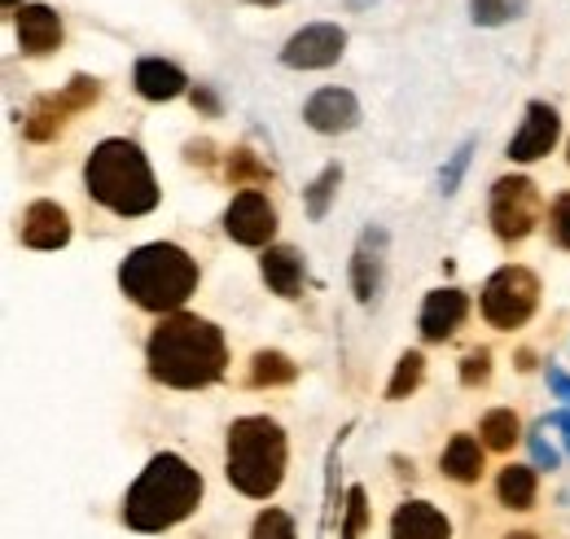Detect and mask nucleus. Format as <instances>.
<instances>
[{
	"label": "nucleus",
	"instance_id": "nucleus-14",
	"mask_svg": "<svg viewBox=\"0 0 570 539\" xmlns=\"http://www.w3.org/2000/svg\"><path fill=\"white\" fill-rule=\"evenodd\" d=\"M382 272H386V233L382 228H364L352 255V290L360 303H373L382 290Z\"/></svg>",
	"mask_w": 570,
	"mask_h": 539
},
{
	"label": "nucleus",
	"instance_id": "nucleus-17",
	"mask_svg": "<svg viewBox=\"0 0 570 539\" xmlns=\"http://www.w3.org/2000/svg\"><path fill=\"white\" fill-rule=\"evenodd\" d=\"M132 84H137V92L145 101H176L189 88L185 70L176 62H163V58H141L137 70H132Z\"/></svg>",
	"mask_w": 570,
	"mask_h": 539
},
{
	"label": "nucleus",
	"instance_id": "nucleus-22",
	"mask_svg": "<svg viewBox=\"0 0 570 539\" xmlns=\"http://www.w3.org/2000/svg\"><path fill=\"white\" fill-rule=\"evenodd\" d=\"M479 439L488 452H509L518 439H522V421L513 408H492L483 421H479Z\"/></svg>",
	"mask_w": 570,
	"mask_h": 539
},
{
	"label": "nucleus",
	"instance_id": "nucleus-36",
	"mask_svg": "<svg viewBox=\"0 0 570 539\" xmlns=\"http://www.w3.org/2000/svg\"><path fill=\"white\" fill-rule=\"evenodd\" d=\"M194 106H203V110H219V101H215V92H207V88H194Z\"/></svg>",
	"mask_w": 570,
	"mask_h": 539
},
{
	"label": "nucleus",
	"instance_id": "nucleus-21",
	"mask_svg": "<svg viewBox=\"0 0 570 539\" xmlns=\"http://www.w3.org/2000/svg\"><path fill=\"white\" fill-rule=\"evenodd\" d=\"M67 119H71V110H67V101L53 92V97H40V101L27 110L22 133H27V140H53V136L62 133Z\"/></svg>",
	"mask_w": 570,
	"mask_h": 539
},
{
	"label": "nucleus",
	"instance_id": "nucleus-16",
	"mask_svg": "<svg viewBox=\"0 0 570 539\" xmlns=\"http://www.w3.org/2000/svg\"><path fill=\"white\" fill-rule=\"evenodd\" d=\"M13 18H18V45H22V53L45 58V53H53L62 45V18L49 4H22Z\"/></svg>",
	"mask_w": 570,
	"mask_h": 539
},
{
	"label": "nucleus",
	"instance_id": "nucleus-18",
	"mask_svg": "<svg viewBox=\"0 0 570 539\" xmlns=\"http://www.w3.org/2000/svg\"><path fill=\"white\" fill-rule=\"evenodd\" d=\"M483 439H474V434H452L448 439V448H443V473L452 478V482H461V487H474L479 478H483Z\"/></svg>",
	"mask_w": 570,
	"mask_h": 539
},
{
	"label": "nucleus",
	"instance_id": "nucleus-3",
	"mask_svg": "<svg viewBox=\"0 0 570 539\" xmlns=\"http://www.w3.org/2000/svg\"><path fill=\"white\" fill-rule=\"evenodd\" d=\"M83 189L92 203H101L106 210L132 219V215H149L158 206V180L145 163L141 145L110 136L101 140L88 163H83Z\"/></svg>",
	"mask_w": 570,
	"mask_h": 539
},
{
	"label": "nucleus",
	"instance_id": "nucleus-13",
	"mask_svg": "<svg viewBox=\"0 0 570 539\" xmlns=\"http://www.w3.org/2000/svg\"><path fill=\"white\" fill-rule=\"evenodd\" d=\"M22 246L31 251H62L71 242V215L58 203H31L22 210V228H18Z\"/></svg>",
	"mask_w": 570,
	"mask_h": 539
},
{
	"label": "nucleus",
	"instance_id": "nucleus-39",
	"mask_svg": "<svg viewBox=\"0 0 570 539\" xmlns=\"http://www.w3.org/2000/svg\"><path fill=\"white\" fill-rule=\"evenodd\" d=\"M4 9H9V13H18V9H22V0H4Z\"/></svg>",
	"mask_w": 570,
	"mask_h": 539
},
{
	"label": "nucleus",
	"instance_id": "nucleus-38",
	"mask_svg": "<svg viewBox=\"0 0 570 539\" xmlns=\"http://www.w3.org/2000/svg\"><path fill=\"white\" fill-rule=\"evenodd\" d=\"M504 539H540V536H535V531H509Z\"/></svg>",
	"mask_w": 570,
	"mask_h": 539
},
{
	"label": "nucleus",
	"instance_id": "nucleus-27",
	"mask_svg": "<svg viewBox=\"0 0 570 539\" xmlns=\"http://www.w3.org/2000/svg\"><path fill=\"white\" fill-rule=\"evenodd\" d=\"M368 531V496L364 487H347V509H343V539H360Z\"/></svg>",
	"mask_w": 570,
	"mask_h": 539
},
{
	"label": "nucleus",
	"instance_id": "nucleus-29",
	"mask_svg": "<svg viewBox=\"0 0 570 539\" xmlns=\"http://www.w3.org/2000/svg\"><path fill=\"white\" fill-rule=\"evenodd\" d=\"M518 9H522V0H470V13L479 27H500V22L518 18Z\"/></svg>",
	"mask_w": 570,
	"mask_h": 539
},
{
	"label": "nucleus",
	"instance_id": "nucleus-33",
	"mask_svg": "<svg viewBox=\"0 0 570 539\" xmlns=\"http://www.w3.org/2000/svg\"><path fill=\"white\" fill-rule=\"evenodd\" d=\"M527 448H531V461H535V470H558V448H549L540 434H527Z\"/></svg>",
	"mask_w": 570,
	"mask_h": 539
},
{
	"label": "nucleus",
	"instance_id": "nucleus-12",
	"mask_svg": "<svg viewBox=\"0 0 570 539\" xmlns=\"http://www.w3.org/2000/svg\"><path fill=\"white\" fill-rule=\"evenodd\" d=\"M465 316H470L465 290H452V285L448 290H430L426 303H422V316H417V330H422L426 342H448L465 325Z\"/></svg>",
	"mask_w": 570,
	"mask_h": 539
},
{
	"label": "nucleus",
	"instance_id": "nucleus-10",
	"mask_svg": "<svg viewBox=\"0 0 570 539\" xmlns=\"http://www.w3.org/2000/svg\"><path fill=\"white\" fill-rule=\"evenodd\" d=\"M558 136H562V119H558V110H553L549 101H531V106H527L522 128H518L513 140H509V163H535V158L553 154Z\"/></svg>",
	"mask_w": 570,
	"mask_h": 539
},
{
	"label": "nucleus",
	"instance_id": "nucleus-11",
	"mask_svg": "<svg viewBox=\"0 0 570 539\" xmlns=\"http://www.w3.org/2000/svg\"><path fill=\"white\" fill-rule=\"evenodd\" d=\"M303 124L312 133H325V136H338V133H352L360 124V101L347 92V88H321L307 97L303 106Z\"/></svg>",
	"mask_w": 570,
	"mask_h": 539
},
{
	"label": "nucleus",
	"instance_id": "nucleus-20",
	"mask_svg": "<svg viewBox=\"0 0 570 539\" xmlns=\"http://www.w3.org/2000/svg\"><path fill=\"white\" fill-rule=\"evenodd\" d=\"M535 496H540V482H535V465H504L497 478V500L513 513H527L535 509Z\"/></svg>",
	"mask_w": 570,
	"mask_h": 539
},
{
	"label": "nucleus",
	"instance_id": "nucleus-32",
	"mask_svg": "<svg viewBox=\"0 0 570 539\" xmlns=\"http://www.w3.org/2000/svg\"><path fill=\"white\" fill-rule=\"evenodd\" d=\"M470 154H474V140H465L452 158H448V167L439 171V185H443V194H456V185H461V176H465V167H470Z\"/></svg>",
	"mask_w": 570,
	"mask_h": 539
},
{
	"label": "nucleus",
	"instance_id": "nucleus-1",
	"mask_svg": "<svg viewBox=\"0 0 570 539\" xmlns=\"http://www.w3.org/2000/svg\"><path fill=\"white\" fill-rule=\"evenodd\" d=\"M145 364H149V378L171 391H203L224 378L228 346L212 321L171 312L154 325V334L145 342Z\"/></svg>",
	"mask_w": 570,
	"mask_h": 539
},
{
	"label": "nucleus",
	"instance_id": "nucleus-40",
	"mask_svg": "<svg viewBox=\"0 0 570 539\" xmlns=\"http://www.w3.org/2000/svg\"><path fill=\"white\" fill-rule=\"evenodd\" d=\"M567 452H570V434H567Z\"/></svg>",
	"mask_w": 570,
	"mask_h": 539
},
{
	"label": "nucleus",
	"instance_id": "nucleus-28",
	"mask_svg": "<svg viewBox=\"0 0 570 539\" xmlns=\"http://www.w3.org/2000/svg\"><path fill=\"white\" fill-rule=\"evenodd\" d=\"M250 539H298L294 536V518L285 509H264L250 527Z\"/></svg>",
	"mask_w": 570,
	"mask_h": 539
},
{
	"label": "nucleus",
	"instance_id": "nucleus-34",
	"mask_svg": "<svg viewBox=\"0 0 570 539\" xmlns=\"http://www.w3.org/2000/svg\"><path fill=\"white\" fill-rule=\"evenodd\" d=\"M189 163H203V167H207V163H212V140H194V145H189Z\"/></svg>",
	"mask_w": 570,
	"mask_h": 539
},
{
	"label": "nucleus",
	"instance_id": "nucleus-6",
	"mask_svg": "<svg viewBox=\"0 0 570 539\" xmlns=\"http://www.w3.org/2000/svg\"><path fill=\"white\" fill-rule=\"evenodd\" d=\"M540 303V281L522 264H504L483 285V316L497 330H522Z\"/></svg>",
	"mask_w": 570,
	"mask_h": 539
},
{
	"label": "nucleus",
	"instance_id": "nucleus-35",
	"mask_svg": "<svg viewBox=\"0 0 570 539\" xmlns=\"http://www.w3.org/2000/svg\"><path fill=\"white\" fill-rule=\"evenodd\" d=\"M549 386H553L562 400H570V378L562 373V369H549Z\"/></svg>",
	"mask_w": 570,
	"mask_h": 539
},
{
	"label": "nucleus",
	"instance_id": "nucleus-26",
	"mask_svg": "<svg viewBox=\"0 0 570 539\" xmlns=\"http://www.w3.org/2000/svg\"><path fill=\"white\" fill-rule=\"evenodd\" d=\"M338 185H343V171H338V167H325V171L312 180V189H307V215H312V219H325V215H330V203H334Z\"/></svg>",
	"mask_w": 570,
	"mask_h": 539
},
{
	"label": "nucleus",
	"instance_id": "nucleus-24",
	"mask_svg": "<svg viewBox=\"0 0 570 539\" xmlns=\"http://www.w3.org/2000/svg\"><path fill=\"white\" fill-rule=\"evenodd\" d=\"M224 171H228V185H237V189H259V185L273 180V171L250 149H233L228 163H224Z\"/></svg>",
	"mask_w": 570,
	"mask_h": 539
},
{
	"label": "nucleus",
	"instance_id": "nucleus-5",
	"mask_svg": "<svg viewBox=\"0 0 570 539\" xmlns=\"http://www.w3.org/2000/svg\"><path fill=\"white\" fill-rule=\"evenodd\" d=\"M285 461H289V443L273 416H237L228 425L224 473L242 496L268 500L285 482Z\"/></svg>",
	"mask_w": 570,
	"mask_h": 539
},
{
	"label": "nucleus",
	"instance_id": "nucleus-8",
	"mask_svg": "<svg viewBox=\"0 0 570 539\" xmlns=\"http://www.w3.org/2000/svg\"><path fill=\"white\" fill-rule=\"evenodd\" d=\"M343 49H347V31H343V27H334V22H312V27H303V31H294V36L285 40L282 62L289 70H325L343 58Z\"/></svg>",
	"mask_w": 570,
	"mask_h": 539
},
{
	"label": "nucleus",
	"instance_id": "nucleus-19",
	"mask_svg": "<svg viewBox=\"0 0 570 539\" xmlns=\"http://www.w3.org/2000/svg\"><path fill=\"white\" fill-rule=\"evenodd\" d=\"M259 272H264V281H268L273 294L298 298V290H303V259H298L294 246H268L259 255Z\"/></svg>",
	"mask_w": 570,
	"mask_h": 539
},
{
	"label": "nucleus",
	"instance_id": "nucleus-37",
	"mask_svg": "<svg viewBox=\"0 0 570 539\" xmlns=\"http://www.w3.org/2000/svg\"><path fill=\"white\" fill-rule=\"evenodd\" d=\"M549 425H562L570 434V408H558V412H549Z\"/></svg>",
	"mask_w": 570,
	"mask_h": 539
},
{
	"label": "nucleus",
	"instance_id": "nucleus-25",
	"mask_svg": "<svg viewBox=\"0 0 570 539\" xmlns=\"http://www.w3.org/2000/svg\"><path fill=\"white\" fill-rule=\"evenodd\" d=\"M422 378H426L422 351H404L400 364H395V378H391V386H386V400H409V395L422 386Z\"/></svg>",
	"mask_w": 570,
	"mask_h": 539
},
{
	"label": "nucleus",
	"instance_id": "nucleus-2",
	"mask_svg": "<svg viewBox=\"0 0 570 539\" xmlns=\"http://www.w3.org/2000/svg\"><path fill=\"white\" fill-rule=\"evenodd\" d=\"M198 504H203V473L176 452H158V457H149L141 478L128 487L119 518L128 531L163 536V531L180 527L185 518H194Z\"/></svg>",
	"mask_w": 570,
	"mask_h": 539
},
{
	"label": "nucleus",
	"instance_id": "nucleus-23",
	"mask_svg": "<svg viewBox=\"0 0 570 539\" xmlns=\"http://www.w3.org/2000/svg\"><path fill=\"white\" fill-rule=\"evenodd\" d=\"M298 378V364L282 355V351H255V360H250V386H289Z\"/></svg>",
	"mask_w": 570,
	"mask_h": 539
},
{
	"label": "nucleus",
	"instance_id": "nucleus-41",
	"mask_svg": "<svg viewBox=\"0 0 570 539\" xmlns=\"http://www.w3.org/2000/svg\"><path fill=\"white\" fill-rule=\"evenodd\" d=\"M567 158H570V149H567Z\"/></svg>",
	"mask_w": 570,
	"mask_h": 539
},
{
	"label": "nucleus",
	"instance_id": "nucleus-4",
	"mask_svg": "<svg viewBox=\"0 0 570 539\" xmlns=\"http://www.w3.org/2000/svg\"><path fill=\"white\" fill-rule=\"evenodd\" d=\"M119 290L145 312L171 316L198 290V264L189 259V251H180L171 242H149L119 264Z\"/></svg>",
	"mask_w": 570,
	"mask_h": 539
},
{
	"label": "nucleus",
	"instance_id": "nucleus-31",
	"mask_svg": "<svg viewBox=\"0 0 570 539\" xmlns=\"http://www.w3.org/2000/svg\"><path fill=\"white\" fill-rule=\"evenodd\" d=\"M549 237L562 251H570V194H558L553 206H549Z\"/></svg>",
	"mask_w": 570,
	"mask_h": 539
},
{
	"label": "nucleus",
	"instance_id": "nucleus-9",
	"mask_svg": "<svg viewBox=\"0 0 570 539\" xmlns=\"http://www.w3.org/2000/svg\"><path fill=\"white\" fill-rule=\"evenodd\" d=\"M224 233L237 242V246H268L273 233H277V210L268 203V194L259 189H242L228 210H224Z\"/></svg>",
	"mask_w": 570,
	"mask_h": 539
},
{
	"label": "nucleus",
	"instance_id": "nucleus-30",
	"mask_svg": "<svg viewBox=\"0 0 570 539\" xmlns=\"http://www.w3.org/2000/svg\"><path fill=\"white\" fill-rule=\"evenodd\" d=\"M488 378H492V351L479 346V351H470L461 360V386H483Z\"/></svg>",
	"mask_w": 570,
	"mask_h": 539
},
{
	"label": "nucleus",
	"instance_id": "nucleus-15",
	"mask_svg": "<svg viewBox=\"0 0 570 539\" xmlns=\"http://www.w3.org/2000/svg\"><path fill=\"white\" fill-rule=\"evenodd\" d=\"M391 539H452V522L430 500H404L391 513Z\"/></svg>",
	"mask_w": 570,
	"mask_h": 539
},
{
	"label": "nucleus",
	"instance_id": "nucleus-7",
	"mask_svg": "<svg viewBox=\"0 0 570 539\" xmlns=\"http://www.w3.org/2000/svg\"><path fill=\"white\" fill-rule=\"evenodd\" d=\"M488 215H492V228H497L500 242H522V237H531L535 224H540V215H544L535 180H527V176H500L497 185H492V206H488Z\"/></svg>",
	"mask_w": 570,
	"mask_h": 539
}]
</instances>
